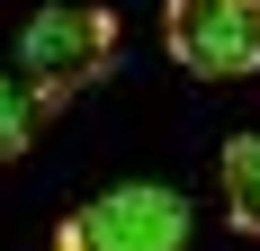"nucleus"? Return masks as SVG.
<instances>
[{"label":"nucleus","mask_w":260,"mask_h":251,"mask_svg":"<svg viewBox=\"0 0 260 251\" xmlns=\"http://www.w3.org/2000/svg\"><path fill=\"white\" fill-rule=\"evenodd\" d=\"M18 72L36 90V108L63 117L81 90H99L117 72V9H99V0H45L18 27Z\"/></svg>","instance_id":"obj_1"},{"label":"nucleus","mask_w":260,"mask_h":251,"mask_svg":"<svg viewBox=\"0 0 260 251\" xmlns=\"http://www.w3.org/2000/svg\"><path fill=\"white\" fill-rule=\"evenodd\" d=\"M161 45L188 81L260 72V0H161Z\"/></svg>","instance_id":"obj_2"},{"label":"nucleus","mask_w":260,"mask_h":251,"mask_svg":"<svg viewBox=\"0 0 260 251\" xmlns=\"http://www.w3.org/2000/svg\"><path fill=\"white\" fill-rule=\"evenodd\" d=\"M188 198L180 189H153V179H126L90 198L81 215H63V251H180L188 242Z\"/></svg>","instance_id":"obj_3"},{"label":"nucleus","mask_w":260,"mask_h":251,"mask_svg":"<svg viewBox=\"0 0 260 251\" xmlns=\"http://www.w3.org/2000/svg\"><path fill=\"white\" fill-rule=\"evenodd\" d=\"M215 189H224V225L260 233V135H234L215 152Z\"/></svg>","instance_id":"obj_4"},{"label":"nucleus","mask_w":260,"mask_h":251,"mask_svg":"<svg viewBox=\"0 0 260 251\" xmlns=\"http://www.w3.org/2000/svg\"><path fill=\"white\" fill-rule=\"evenodd\" d=\"M36 125H45V108H36L27 72H18V81L0 72V171H9V162H27V144H36Z\"/></svg>","instance_id":"obj_5"}]
</instances>
